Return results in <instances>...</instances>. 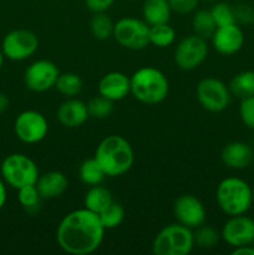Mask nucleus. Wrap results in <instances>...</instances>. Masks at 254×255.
<instances>
[{
	"label": "nucleus",
	"instance_id": "nucleus-15",
	"mask_svg": "<svg viewBox=\"0 0 254 255\" xmlns=\"http://www.w3.org/2000/svg\"><path fill=\"white\" fill-rule=\"evenodd\" d=\"M214 49L222 55H234L244 44V34L237 22L224 26H218L211 37Z\"/></svg>",
	"mask_w": 254,
	"mask_h": 255
},
{
	"label": "nucleus",
	"instance_id": "nucleus-26",
	"mask_svg": "<svg viewBox=\"0 0 254 255\" xmlns=\"http://www.w3.org/2000/svg\"><path fill=\"white\" fill-rule=\"evenodd\" d=\"M90 29H91L92 35L97 40L104 41V40L114 36L115 24L106 12H95L91 21H90Z\"/></svg>",
	"mask_w": 254,
	"mask_h": 255
},
{
	"label": "nucleus",
	"instance_id": "nucleus-8",
	"mask_svg": "<svg viewBox=\"0 0 254 255\" xmlns=\"http://www.w3.org/2000/svg\"><path fill=\"white\" fill-rule=\"evenodd\" d=\"M39 49L36 34L27 29H16L7 32L1 42V51L11 61H22L31 57Z\"/></svg>",
	"mask_w": 254,
	"mask_h": 255
},
{
	"label": "nucleus",
	"instance_id": "nucleus-13",
	"mask_svg": "<svg viewBox=\"0 0 254 255\" xmlns=\"http://www.w3.org/2000/svg\"><path fill=\"white\" fill-rule=\"evenodd\" d=\"M221 237L233 248L254 243V221L244 214L232 216L221 232Z\"/></svg>",
	"mask_w": 254,
	"mask_h": 255
},
{
	"label": "nucleus",
	"instance_id": "nucleus-3",
	"mask_svg": "<svg viewBox=\"0 0 254 255\" xmlns=\"http://www.w3.org/2000/svg\"><path fill=\"white\" fill-rule=\"evenodd\" d=\"M168 91V79L156 67H142L131 76V94L142 104H161L166 100Z\"/></svg>",
	"mask_w": 254,
	"mask_h": 255
},
{
	"label": "nucleus",
	"instance_id": "nucleus-17",
	"mask_svg": "<svg viewBox=\"0 0 254 255\" xmlns=\"http://www.w3.org/2000/svg\"><path fill=\"white\" fill-rule=\"evenodd\" d=\"M221 158L224 166L239 171L253 164L254 151L246 142L234 141L223 147Z\"/></svg>",
	"mask_w": 254,
	"mask_h": 255
},
{
	"label": "nucleus",
	"instance_id": "nucleus-42",
	"mask_svg": "<svg viewBox=\"0 0 254 255\" xmlns=\"http://www.w3.org/2000/svg\"><path fill=\"white\" fill-rule=\"evenodd\" d=\"M252 197H253V202H254V188H252Z\"/></svg>",
	"mask_w": 254,
	"mask_h": 255
},
{
	"label": "nucleus",
	"instance_id": "nucleus-44",
	"mask_svg": "<svg viewBox=\"0 0 254 255\" xmlns=\"http://www.w3.org/2000/svg\"><path fill=\"white\" fill-rule=\"evenodd\" d=\"M253 167H254V161H253Z\"/></svg>",
	"mask_w": 254,
	"mask_h": 255
},
{
	"label": "nucleus",
	"instance_id": "nucleus-1",
	"mask_svg": "<svg viewBox=\"0 0 254 255\" xmlns=\"http://www.w3.org/2000/svg\"><path fill=\"white\" fill-rule=\"evenodd\" d=\"M106 229L99 214L86 208L70 212L60 222L56 241L67 254L87 255L99 249L104 242Z\"/></svg>",
	"mask_w": 254,
	"mask_h": 255
},
{
	"label": "nucleus",
	"instance_id": "nucleus-24",
	"mask_svg": "<svg viewBox=\"0 0 254 255\" xmlns=\"http://www.w3.org/2000/svg\"><path fill=\"white\" fill-rule=\"evenodd\" d=\"M192 26H193L194 34L203 39H211L217 29V24L211 14V10H198L194 12L192 19Z\"/></svg>",
	"mask_w": 254,
	"mask_h": 255
},
{
	"label": "nucleus",
	"instance_id": "nucleus-41",
	"mask_svg": "<svg viewBox=\"0 0 254 255\" xmlns=\"http://www.w3.org/2000/svg\"><path fill=\"white\" fill-rule=\"evenodd\" d=\"M204 1H209V2H217L218 0H204Z\"/></svg>",
	"mask_w": 254,
	"mask_h": 255
},
{
	"label": "nucleus",
	"instance_id": "nucleus-12",
	"mask_svg": "<svg viewBox=\"0 0 254 255\" xmlns=\"http://www.w3.org/2000/svg\"><path fill=\"white\" fill-rule=\"evenodd\" d=\"M60 71L49 60H37L27 66L24 74L25 86L32 92H45L55 87Z\"/></svg>",
	"mask_w": 254,
	"mask_h": 255
},
{
	"label": "nucleus",
	"instance_id": "nucleus-39",
	"mask_svg": "<svg viewBox=\"0 0 254 255\" xmlns=\"http://www.w3.org/2000/svg\"><path fill=\"white\" fill-rule=\"evenodd\" d=\"M9 99H7V96L5 94H2V92H0V115L4 114L5 111H6L7 109H9Z\"/></svg>",
	"mask_w": 254,
	"mask_h": 255
},
{
	"label": "nucleus",
	"instance_id": "nucleus-36",
	"mask_svg": "<svg viewBox=\"0 0 254 255\" xmlns=\"http://www.w3.org/2000/svg\"><path fill=\"white\" fill-rule=\"evenodd\" d=\"M116 0H85L87 9L95 12H106Z\"/></svg>",
	"mask_w": 254,
	"mask_h": 255
},
{
	"label": "nucleus",
	"instance_id": "nucleus-11",
	"mask_svg": "<svg viewBox=\"0 0 254 255\" xmlns=\"http://www.w3.org/2000/svg\"><path fill=\"white\" fill-rule=\"evenodd\" d=\"M14 132L17 138L24 143H39L46 137L49 132V124L42 114L34 110H27L16 117Z\"/></svg>",
	"mask_w": 254,
	"mask_h": 255
},
{
	"label": "nucleus",
	"instance_id": "nucleus-5",
	"mask_svg": "<svg viewBox=\"0 0 254 255\" xmlns=\"http://www.w3.org/2000/svg\"><path fill=\"white\" fill-rule=\"evenodd\" d=\"M194 247L193 232L179 223L162 228L154 237L152 253L154 255H187Z\"/></svg>",
	"mask_w": 254,
	"mask_h": 255
},
{
	"label": "nucleus",
	"instance_id": "nucleus-19",
	"mask_svg": "<svg viewBox=\"0 0 254 255\" xmlns=\"http://www.w3.org/2000/svg\"><path fill=\"white\" fill-rule=\"evenodd\" d=\"M35 186L42 199H54L66 192L69 181L62 172L50 171L39 176Z\"/></svg>",
	"mask_w": 254,
	"mask_h": 255
},
{
	"label": "nucleus",
	"instance_id": "nucleus-31",
	"mask_svg": "<svg viewBox=\"0 0 254 255\" xmlns=\"http://www.w3.org/2000/svg\"><path fill=\"white\" fill-rule=\"evenodd\" d=\"M87 111H89L90 117L97 120L107 119L114 111V101L99 95L90 100L87 104Z\"/></svg>",
	"mask_w": 254,
	"mask_h": 255
},
{
	"label": "nucleus",
	"instance_id": "nucleus-6",
	"mask_svg": "<svg viewBox=\"0 0 254 255\" xmlns=\"http://www.w3.org/2000/svg\"><path fill=\"white\" fill-rule=\"evenodd\" d=\"M0 176L5 184L17 191L25 186L36 184L40 174L36 163L30 157L22 153H12L1 162Z\"/></svg>",
	"mask_w": 254,
	"mask_h": 255
},
{
	"label": "nucleus",
	"instance_id": "nucleus-40",
	"mask_svg": "<svg viewBox=\"0 0 254 255\" xmlns=\"http://www.w3.org/2000/svg\"><path fill=\"white\" fill-rule=\"evenodd\" d=\"M4 54H2V51L0 50V69L2 67V64H4Z\"/></svg>",
	"mask_w": 254,
	"mask_h": 255
},
{
	"label": "nucleus",
	"instance_id": "nucleus-34",
	"mask_svg": "<svg viewBox=\"0 0 254 255\" xmlns=\"http://www.w3.org/2000/svg\"><path fill=\"white\" fill-rule=\"evenodd\" d=\"M234 10V17H236L237 24L241 25H252L254 24V9L251 5L246 4V2H241V4L233 6Z\"/></svg>",
	"mask_w": 254,
	"mask_h": 255
},
{
	"label": "nucleus",
	"instance_id": "nucleus-18",
	"mask_svg": "<svg viewBox=\"0 0 254 255\" xmlns=\"http://www.w3.org/2000/svg\"><path fill=\"white\" fill-rule=\"evenodd\" d=\"M56 116L60 124L66 128H77L87 121L90 115L87 111V104L71 97L60 105Z\"/></svg>",
	"mask_w": 254,
	"mask_h": 255
},
{
	"label": "nucleus",
	"instance_id": "nucleus-4",
	"mask_svg": "<svg viewBox=\"0 0 254 255\" xmlns=\"http://www.w3.org/2000/svg\"><path fill=\"white\" fill-rule=\"evenodd\" d=\"M216 198L219 208L231 217L247 213L253 203L251 186L238 177L224 178L217 187Z\"/></svg>",
	"mask_w": 254,
	"mask_h": 255
},
{
	"label": "nucleus",
	"instance_id": "nucleus-38",
	"mask_svg": "<svg viewBox=\"0 0 254 255\" xmlns=\"http://www.w3.org/2000/svg\"><path fill=\"white\" fill-rule=\"evenodd\" d=\"M6 202V187H5V182L0 177V209L5 206Z\"/></svg>",
	"mask_w": 254,
	"mask_h": 255
},
{
	"label": "nucleus",
	"instance_id": "nucleus-29",
	"mask_svg": "<svg viewBox=\"0 0 254 255\" xmlns=\"http://www.w3.org/2000/svg\"><path fill=\"white\" fill-rule=\"evenodd\" d=\"M99 218L105 229H115L124 222L125 208L117 202H112L99 214Z\"/></svg>",
	"mask_w": 254,
	"mask_h": 255
},
{
	"label": "nucleus",
	"instance_id": "nucleus-21",
	"mask_svg": "<svg viewBox=\"0 0 254 255\" xmlns=\"http://www.w3.org/2000/svg\"><path fill=\"white\" fill-rule=\"evenodd\" d=\"M112 202H114V199H112L111 192L102 187L101 184H97V186H92L85 194L84 206L89 211L100 214Z\"/></svg>",
	"mask_w": 254,
	"mask_h": 255
},
{
	"label": "nucleus",
	"instance_id": "nucleus-16",
	"mask_svg": "<svg viewBox=\"0 0 254 255\" xmlns=\"http://www.w3.org/2000/svg\"><path fill=\"white\" fill-rule=\"evenodd\" d=\"M99 95L111 100L121 101L128 94H131V77L124 72L112 71L102 76L99 82Z\"/></svg>",
	"mask_w": 254,
	"mask_h": 255
},
{
	"label": "nucleus",
	"instance_id": "nucleus-43",
	"mask_svg": "<svg viewBox=\"0 0 254 255\" xmlns=\"http://www.w3.org/2000/svg\"><path fill=\"white\" fill-rule=\"evenodd\" d=\"M238 1H244V0H238Z\"/></svg>",
	"mask_w": 254,
	"mask_h": 255
},
{
	"label": "nucleus",
	"instance_id": "nucleus-33",
	"mask_svg": "<svg viewBox=\"0 0 254 255\" xmlns=\"http://www.w3.org/2000/svg\"><path fill=\"white\" fill-rule=\"evenodd\" d=\"M239 115H241L242 122L248 128L254 129V95L242 100L241 106H239Z\"/></svg>",
	"mask_w": 254,
	"mask_h": 255
},
{
	"label": "nucleus",
	"instance_id": "nucleus-32",
	"mask_svg": "<svg viewBox=\"0 0 254 255\" xmlns=\"http://www.w3.org/2000/svg\"><path fill=\"white\" fill-rule=\"evenodd\" d=\"M211 14L212 16H213L214 21H216L217 27L234 24V22H236L233 6H232L231 4H228V2L217 1L216 4L212 6Z\"/></svg>",
	"mask_w": 254,
	"mask_h": 255
},
{
	"label": "nucleus",
	"instance_id": "nucleus-23",
	"mask_svg": "<svg viewBox=\"0 0 254 255\" xmlns=\"http://www.w3.org/2000/svg\"><path fill=\"white\" fill-rule=\"evenodd\" d=\"M79 176L82 183L87 184L90 187L101 184L104 182L105 177H107L95 157L82 162L79 169Z\"/></svg>",
	"mask_w": 254,
	"mask_h": 255
},
{
	"label": "nucleus",
	"instance_id": "nucleus-14",
	"mask_svg": "<svg viewBox=\"0 0 254 255\" xmlns=\"http://www.w3.org/2000/svg\"><path fill=\"white\" fill-rule=\"evenodd\" d=\"M173 213L177 222L189 229H196L206 222V208L192 194H182L174 201Z\"/></svg>",
	"mask_w": 254,
	"mask_h": 255
},
{
	"label": "nucleus",
	"instance_id": "nucleus-7",
	"mask_svg": "<svg viewBox=\"0 0 254 255\" xmlns=\"http://www.w3.org/2000/svg\"><path fill=\"white\" fill-rule=\"evenodd\" d=\"M114 37L126 49L142 50L149 45V25L136 17H122L115 22Z\"/></svg>",
	"mask_w": 254,
	"mask_h": 255
},
{
	"label": "nucleus",
	"instance_id": "nucleus-10",
	"mask_svg": "<svg viewBox=\"0 0 254 255\" xmlns=\"http://www.w3.org/2000/svg\"><path fill=\"white\" fill-rule=\"evenodd\" d=\"M208 55V42L198 35H189L178 42L174 51V62L184 71L197 69Z\"/></svg>",
	"mask_w": 254,
	"mask_h": 255
},
{
	"label": "nucleus",
	"instance_id": "nucleus-9",
	"mask_svg": "<svg viewBox=\"0 0 254 255\" xmlns=\"http://www.w3.org/2000/svg\"><path fill=\"white\" fill-rule=\"evenodd\" d=\"M229 87L216 77H206L197 85L196 96L199 105L209 112H222L231 102Z\"/></svg>",
	"mask_w": 254,
	"mask_h": 255
},
{
	"label": "nucleus",
	"instance_id": "nucleus-27",
	"mask_svg": "<svg viewBox=\"0 0 254 255\" xmlns=\"http://www.w3.org/2000/svg\"><path fill=\"white\" fill-rule=\"evenodd\" d=\"M174 40L176 31L168 22L149 26V44L157 47H167L173 44Z\"/></svg>",
	"mask_w": 254,
	"mask_h": 255
},
{
	"label": "nucleus",
	"instance_id": "nucleus-30",
	"mask_svg": "<svg viewBox=\"0 0 254 255\" xmlns=\"http://www.w3.org/2000/svg\"><path fill=\"white\" fill-rule=\"evenodd\" d=\"M41 199V196L35 184H30V186H25L17 189V201L21 204L22 208L26 209L29 213H34L37 211Z\"/></svg>",
	"mask_w": 254,
	"mask_h": 255
},
{
	"label": "nucleus",
	"instance_id": "nucleus-2",
	"mask_svg": "<svg viewBox=\"0 0 254 255\" xmlns=\"http://www.w3.org/2000/svg\"><path fill=\"white\" fill-rule=\"evenodd\" d=\"M95 158L107 177H120L127 173L133 164V149L124 137L111 134L102 139L95 152Z\"/></svg>",
	"mask_w": 254,
	"mask_h": 255
},
{
	"label": "nucleus",
	"instance_id": "nucleus-28",
	"mask_svg": "<svg viewBox=\"0 0 254 255\" xmlns=\"http://www.w3.org/2000/svg\"><path fill=\"white\" fill-rule=\"evenodd\" d=\"M219 238H221L219 232L213 227L206 226V224L197 227L196 231L193 232L194 246L202 249L214 248L218 244Z\"/></svg>",
	"mask_w": 254,
	"mask_h": 255
},
{
	"label": "nucleus",
	"instance_id": "nucleus-25",
	"mask_svg": "<svg viewBox=\"0 0 254 255\" xmlns=\"http://www.w3.org/2000/svg\"><path fill=\"white\" fill-rule=\"evenodd\" d=\"M55 89L66 99H71V97L77 96L81 92L82 80L75 72H64L57 77Z\"/></svg>",
	"mask_w": 254,
	"mask_h": 255
},
{
	"label": "nucleus",
	"instance_id": "nucleus-22",
	"mask_svg": "<svg viewBox=\"0 0 254 255\" xmlns=\"http://www.w3.org/2000/svg\"><path fill=\"white\" fill-rule=\"evenodd\" d=\"M232 95L241 100L254 95V71H242L232 79L229 84Z\"/></svg>",
	"mask_w": 254,
	"mask_h": 255
},
{
	"label": "nucleus",
	"instance_id": "nucleus-35",
	"mask_svg": "<svg viewBox=\"0 0 254 255\" xmlns=\"http://www.w3.org/2000/svg\"><path fill=\"white\" fill-rule=\"evenodd\" d=\"M199 0H168L172 11L177 14H189L196 11Z\"/></svg>",
	"mask_w": 254,
	"mask_h": 255
},
{
	"label": "nucleus",
	"instance_id": "nucleus-20",
	"mask_svg": "<svg viewBox=\"0 0 254 255\" xmlns=\"http://www.w3.org/2000/svg\"><path fill=\"white\" fill-rule=\"evenodd\" d=\"M172 9L169 6L168 0H144L142 6L143 20L152 25L166 24L171 19Z\"/></svg>",
	"mask_w": 254,
	"mask_h": 255
},
{
	"label": "nucleus",
	"instance_id": "nucleus-37",
	"mask_svg": "<svg viewBox=\"0 0 254 255\" xmlns=\"http://www.w3.org/2000/svg\"><path fill=\"white\" fill-rule=\"evenodd\" d=\"M233 255H254V247L252 246H243L238 247V248H234V251L232 252Z\"/></svg>",
	"mask_w": 254,
	"mask_h": 255
}]
</instances>
